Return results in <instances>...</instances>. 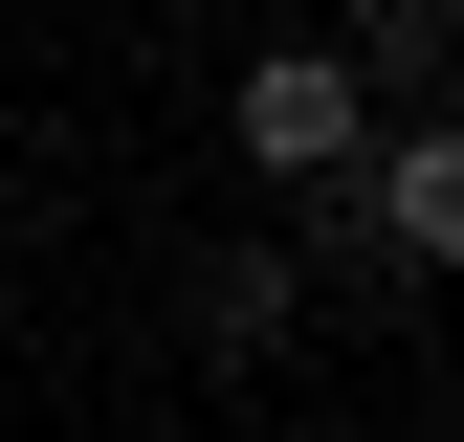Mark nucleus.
Masks as SVG:
<instances>
[{
	"label": "nucleus",
	"mask_w": 464,
	"mask_h": 442,
	"mask_svg": "<svg viewBox=\"0 0 464 442\" xmlns=\"http://www.w3.org/2000/svg\"><path fill=\"white\" fill-rule=\"evenodd\" d=\"M221 133H244V178H287V199H332L376 155V67L354 44H266L244 89H221Z\"/></svg>",
	"instance_id": "f257e3e1"
},
{
	"label": "nucleus",
	"mask_w": 464,
	"mask_h": 442,
	"mask_svg": "<svg viewBox=\"0 0 464 442\" xmlns=\"http://www.w3.org/2000/svg\"><path fill=\"white\" fill-rule=\"evenodd\" d=\"M332 221H354L376 265H464V110H398L354 178H332Z\"/></svg>",
	"instance_id": "f03ea898"
},
{
	"label": "nucleus",
	"mask_w": 464,
	"mask_h": 442,
	"mask_svg": "<svg viewBox=\"0 0 464 442\" xmlns=\"http://www.w3.org/2000/svg\"><path fill=\"white\" fill-rule=\"evenodd\" d=\"M287 310H310L287 244H199V354H287Z\"/></svg>",
	"instance_id": "7ed1b4c3"
},
{
	"label": "nucleus",
	"mask_w": 464,
	"mask_h": 442,
	"mask_svg": "<svg viewBox=\"0 0 464 442\" xmlns=\"http://www.w3.org/2000/svg\"><path fill=\"white\" fill-rule=\"evenodd\" d=\"M420 23H464V0H420Z\"/></svg>",
	"instance_id": "20e7f679"
}]
</instances>
